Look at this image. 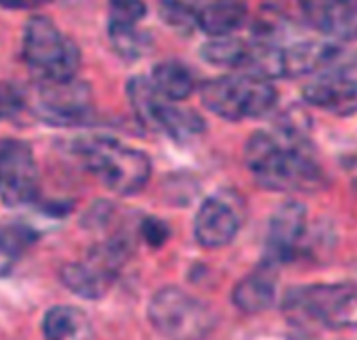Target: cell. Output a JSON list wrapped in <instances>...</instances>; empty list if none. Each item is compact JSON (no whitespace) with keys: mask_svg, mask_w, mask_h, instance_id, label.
<instances>
[{"mask_svg":"<svg viewBox=\"0 0 357 340\" xmlns=\"http://www.w3.org/2000/svg\"><path fill=\"white\" fill-rule=\"evenodd\" d=\"M246 164L255 179L273 192H305L321 185V168L309 139L288 122L278 132H255L246 145Z\"/></svg>","mask_w":357,"mask_h":340,"instance_id":"1","label":"cell"},{"mask_svg":"<svg viewBox=\"0 0 357 340\" xmlns=\"http://www.w3.org/2000/svg\"><path fill=\"white\" fill-rule=\"evenodd\" d=\"M76 151L84 166L99 181L120 196L137 194L145 187L151 175L149 157L114 139H82Z\"/></svg>","mask_w":357,"mask_h":340,"instance_id":"2","label":"cell"},{"mask_svg":"<svg viewBox=\"0 0 357 340\" xmlns=\"http://www.w3.org/2000/svg\"><path fill=\"white\" fill-rule=\"evenodd\" d=\"M22 57L36 82L74 80L80 68V49L68 38L51 17L34 15L24 28Z\"/></svg>","mask_w":357,"mask_h":340,"instance_id":"3","label":"cell"},{"mask_svg":"<svg viewBox=\"0 0 357 340\" xmlns=\"http://www.w3.org/2000/svg\"><path fill=\"white\" fill-rule=\"evenodd\" d=\"M202 103L219 118L236 122L267 116L278 103V91L271 80L240 72L204 82Z\"/></svg>","mask_w":357,"mask_h":340,"instance_id":"4","label":"cell"},{"mask_svg":"<svg viewBox=\"0 0 357 340\" xmlns=\"http://www.w3.org/2000/svg\"><path fill=\"white\" fill-rule=\"evenodd\" d=\"M126 95L130 101V107L135 111V118L141 126L153 132H162L178 143L192 141L204 132V120L192 111L172 105L166 97L158 93L151 78L137 76L128 82Z\"/></svg>","mask_w":357,"mask_h":340,"instance_id":"5","label":"cell"},{"mask_svg":"<svg viewBox=\"0 0 357 340\" xmlns=\"http://www.w3.org/2000/svg\"><path fill=\"white\" fill-rule=\"evenodd\" d=\"M286 311L294 319L321 323L326 327L357 325V286L324 284L292 290L286 296Z\"/></svg>","mask_w":357,"mask_h":340,"instance_id":"6","label":"cell"},{"mask_svg":"<svg viewBox=\"0 0 357 340\" xmlns=\"http://www.w3.org/2000/svg\"><path fill=\"white\" fill-rule=\"evenodd\" d=\"M149 319L166 340H202L213 327L206 304L176 288L160 290L151 298Z\"/></svg>","mask_w":357,"mask_h":340,"instance_id":"7","label":"cell"},{"mask_svg":"<svg viewBox=\"0 0 357 340\" xmlns=\"http://www.w3.org/2000/svg\"><path fill=\"white\" fill-rule=\"evenodd\" d=\"M30 109L53 126H78L93 116L91 86L82 80L66 82H36L32 95H28Z\"/></svg>","mask_w":357,"mask_h":340,"instance_id":"8","label":"cell"},{"mask_svg":"<svg viewBox=\"0 0 357 340\" xmlns=\"http://www.w3.org/2000/svg\"><path fill=\"white\" fill-rule=\"evenodd\" d=\"M38 196V168L32 147L20 139L0 141V198L11 208L28 206Z\"/></svg>","mask_w":357,"mask_h":340,"instance_id":"9","label":"cell"},{"mask_svg":"<svg viewBox=\"0 0 357 340\" xmlns=\"http://www.w3.org/2000/svg\"><path fill=\"white\" fill-rule=\"evenodd\" d=\"M303 97L307 103L336 116L357 114V65L344 61L317 74L303 88Z\"/></svg>","mask_w":357,"mask_h":340,"instance_id":"10","label":"cell"},{"mask_svg":"<svg viewBox=\"0 0 357 340\" xmlns=\"http://www.w3.org/2000/svg\"><path fill=\"white\" fill-rule=\"evenodd\" d=\"M244 204L231 192H221L208 198L196 217V240L206 248L229 244L242 227Z\"/></svg>","mask_w":357,"mask_h":340,"instance_id":"11","label":"cell"},{"mask_svg":"<svg viewBox=\"0 0 357 340\" xmlns=\"http://www.w3.org/2000/svg\"><path fill=\"white\" fill-rule=\"evenodd\" d=\"M305 22L326 38H357V0H298Z\"/></svg>","mask_w":357,"mask_h":340,"instance_id":"12","label":"cell"},{"mask_svg":"<svg viewBox=\"0 0 357 340\" xmlns=\"http://www.w3.org/2000/svg\"><path fill=\"white\" fill-rule=\"evenodd\" d=\"M307 231V212L301 204L288 202L284 204L269 223L267 248L273 261H292L303 246V238Z\"/></svg>","mask_w":357,"mask_h":340,"instance_id":"13","label":"cell"},{"mask_svg":"<svg viewBox=\"0 0 357 340\" xmlns=\"http://www.w3.org/2000/svg\"><path fill=\"white\" fill-rule=\"evenodd\" d=\"M198 17V28L213 36L225 38L240 30L248 17L246 0H188Z\"/></svg>","mask_w":357,"mask_h":340,"instance_id":"14","label":"cell"},{"mask_svg":"<svg viewBox=\"0 0 357 340\" xmlns=\"http://www.w3.org/2000/svg\"><path fill=\"white\" fill-rule=\"evenodd\" d=\"M204 61L217 68L240 70L242 74H250L255 65V42L240 38H215L200 49Z\"/></svg>","mask_w":357,"mask_h":340,"instance_id":"15","label":"cell"},{"mask_svg":"<svg viewBox=\"0 0 357 340\" xmlns=\"http://www.w3.org/2000/svg\"><path fill=\"white\" fill-rule=\"evenodd\" d=\"M149 78H151L153 86L158 88V93L172 103L188 99L196 91V78H194L192 70L178 59L160 61L151 70Z\"/></svg>","mask_w":357,"mask_h":340,"instance_id":"16","label":"cell"},{"mask_svg":"<svg viewBox=\"0 0 357 340\" xmlns=\"http://www.w3.org/2000/svg\"><path fill=\"white\" fill-rule=\"evenodd\" d=\"M47 340H93L89 317L74 307H53L43 321Z\"/></svg>","mask_w":357,"mask_h":340,"instance_id":"17","label":"cell"},{"mask_svg":"<svg viewBox=\"0 0 357 340\" xmlns=\"http://www.w3.org/2000/svg\"><path fill=\"white\" fill-rule=\"evenodd\" d=\"M273 298H275V281L265 271L246 275L234 290V302L244 313H261L273 304Z\"/></svg>","mask_w":357,"mask_h":340,"instance_id":"18","label":"cell"},{"mask_svg":"<svg viewBox=\"0 0 357 340\" xmlns=\"http://www.w3.org/2000/svg\"><path fill=\"white\" fill-rule=\"evenodd\" d=\"M38 233L24 223H0V277L13 271L24 252L36 242Z\"/></svg>","mask_w":357,"mask_h":340,"instance_id":"19","label":"cell"},{"mask_svg":"<svg viewBox=\"0 0 357 340\" xmlns=\"http://www.w3.org/2000/svg\"><path fill=\"white\" fill-rule=\"evenodd\" d=\"M145 15L147 7L143 0H109L107 34L137 30Z\"/></svg>","mask_w":357,"mask_h":340,"instance_id":"20","label":"cell"},{"mask_svg":"<svg viewBox=\"0 0 357 340\" xmlns=\"http://www.w3.org/2000/svg\"><path fill=\"white\" fill-rule=\"evenodd\" d=\"M160 20L181 36H192L198 30V17L188 0H160Z\"/></svg>","mask_w":357,"mask_h":340,"instance_id":"21","label":"cell"},{"mask_svg":"<svg viewBox=\"0 0 357 340\" xmlns=\"http://www.w3.org/2000/svg\"><path fill=\"white\" fill-rule=\"evenodd\" d=\"M107 36H109V45L114 47V51L126 61H137V59L145 57L153 47L151 34L141 28L128 30V32H118V34H107Z\"/></svg>","mask_w":357,"mask_h":340,"instance_id":"22","label":"cell"},{"mask_svg":"<svg viewBox=\"0 0 357 340\" xmlns=\"http://www.w3.org/2000/svg\"><path fill=\"white\" fill-rule=\"evenodd\" d=\"M26 105V93L11 82H0V120L17 116Z\"/></svg>","mask_w":357,"mask_h":340,"instance_id":"23","label":"cell"},{"mask_svg":"<svg viewBox=\"0 0 357 340\" xmlns=\"http://www.w3.org/2000/svg\"><path fill=\"white\" fill-rule=\"evenodd\" d=\"M168 227L158 221V219H145L141 225V238L149 244V246H162L168 240Z\"/></svg>","mask_w":357,"mask_h":340,"instance_id":"24","label":"cell"},{"mask_svg":"<svg viewBox=\"0 0 357 340\" xmlns=\"http://www.w3.org/2000/svg\"><path fill=\"white\" fill-rule=\"evenodd\" d=\"M51 0H0L3 9H34L40 5H47Z\"/></svg>","mask_w":357,"mask_h":340,"instance_id":"25","label":"cell"},{"mask_svg":"<svg viewBox=\"0 0 357 340\" xmlns=\"http://www.w3.org/2000/svg\"><path fill=\"white\" fill-rule=\"evenodd\" d=\"M51 3H53V0H51ZM59 3H70V0H59Z\"/></svg>","mask_w":357,"mask_h":340,"instance_id":"26","label":"cell"}]
</instances>
